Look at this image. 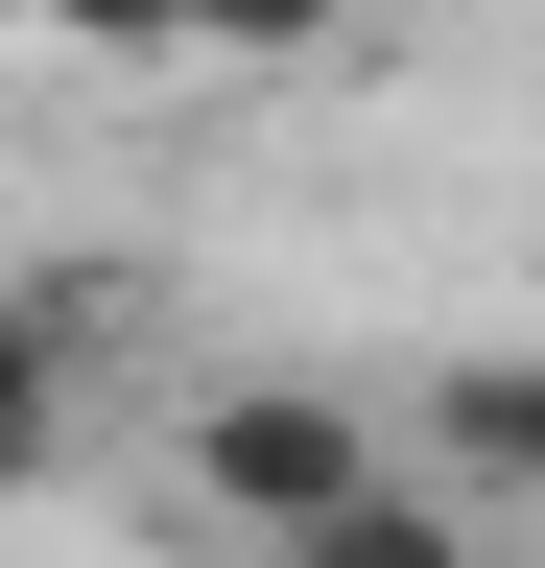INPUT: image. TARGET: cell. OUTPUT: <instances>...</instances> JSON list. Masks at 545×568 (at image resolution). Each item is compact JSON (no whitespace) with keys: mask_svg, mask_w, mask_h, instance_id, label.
I'll use <instances>...</instances> for the list:
<instances>
[{"mask_svg":"<svg viewBox=\"0 0 545 568\" xmlns=\"http://www.w3.org/2000/svg\"><path fill=\"white\" fill-rule=\"evenodd\" d=\"M48 450H72V308H24V284H0V497H24Z\"/></svg>","mask_w":545,"mask_h":568,"instance_id":"4","label":"cell"},{"mask_svg":"<svg viewBox=\"0 0 545 568\" xmlns=\"http://www.w3.org/2000/svg\"><path fill=\"white\" fill-rule=\"evenodd\" d=\"M24 24H48V48H119V71H166V48H190V0H24Z\"/></svg>","mask_w":545,"mask_h":568,"instance_id":"6","label":"cell"},{"mask_svg":"<svg viewBox=\"0 0 545 568\" xmlns=\"http://www.w3.org/2000/svg\"><path fill=\"white\" fill-rule=\"evenodd\" d=\"M0 24H24V0H0Z\"/></svg>","mask_w":545,"mask_h":568,"instance_id":"7","label":"cell"},{"mask_svg":"<svg viewBox=\"0 0 545 568\" xmlns=\"http://www.w3.org/2000/svg\"><path fill=\"white\" fill-rule=\"evenodd\" d=\"M261 568H498V521H451V497H427V474H403V450H380L356 497H332V521H285V545H261Z\"/></svg>","mask_w":545,"mask_h":568,"instance_id":"3","label":"cell"},{"mask_svg":"<svg viewBox=\"0 0 545 568\" xmlns=\"http://www.w3.org/2000/svg\"><path fill=\"white\" fill-rule=\"evenodd\" d=\"M166 474H190V521L285 545V521H332V497L380 474V403H356V379H214V403L166 426Z\"/></svg>","mask_w":545,"mask_h":568,"instance_id":"1","label":"cell"},{"mask_svg":"<svg viewBox=\"0 0 545 568\" xmlns=\"http://www.w3.org/2000/svg\"><path fill=\"white\" fill-rule=\"evenodd\" d=\"M190 48L214 71H309V48H356V0H190Z\"/></svg>","mask_w":545,"mask_h":568,"instance_id":"5","label":"cell"},{"mask_svg":"<svg viewBox=\"0 0 545 568\" xmlns=\"http://www.w3.org/2000/svg\"><path fill=\"white\" fill-rule=\"evenodd\" d=\"M403 474H427L451 497V521H545V379H522V355H451V379H427V450H403Z\"/></svg>","mask_w":545,"mask_h":568,"instance_id":"2","label":"cell"}]
</instances>
